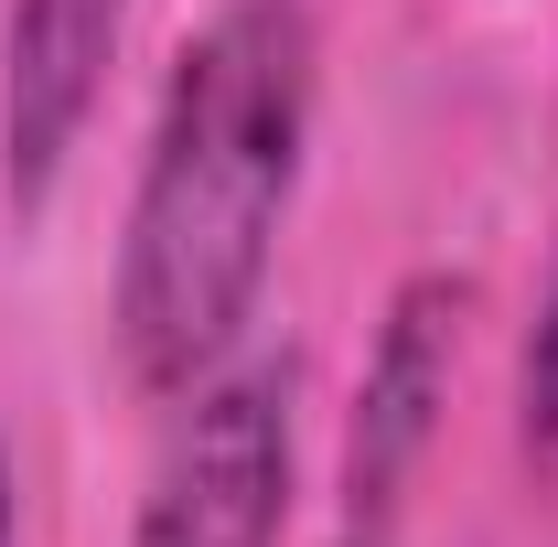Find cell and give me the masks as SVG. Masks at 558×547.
<instances>
[{"label": "cell", "mask_w": 558, "mask_h": 547, "mask_svg": "<svg viewBox=\"0 0 558 547\" xmlns=\"http://www.w3.org/2000/svg\"><path fill=\"white\" fill-rule=\"evenodd\" d=\"M312 86H323V44L301 0H226L172 54L119 226V290H108L130 387L183 398L258 323L312 150Z\"/></svg>", "instance_id": "1"}, {"label": "cell", "mask_w": 558, "mask_h": 547, "mask_svg": "<svg viewBox=\"0 0 558 547\" xmlns=\"http://www.w3.org/2000/svg\"><path fill=\"white\" fill-rule=\"evenodd\" d=\"M290 409H301L290 354H247V365H215L205 387H183L130 547H279L290 537V462H301Z\"/></svg>", "instance_id": "2"}, {"label": "cell", "mask_w": 558, "mask_h": 547, "mask_svg": "<svg viewBox=\"0 0 558 547\" xmlns=\"http://www.w3.org/2000/svg\"><path fill=\"white\" fill-rule=\"evenodd\" d=\"M462 312H473V279H451V269H418L387 290L365 376H354V418H344L333 547L409 537V494H418L429 440H440V409H451V365H462Z\"/></svg>", "instance_id": "3"}, {"label": "cell", "mask_w": 558, "mask_h": 547, "mask_svg": "<svg viewBox=\"0 0 558 547\" xmlns=\"http://www.w3.org/2000/svg\"><path fill=\"white\" fill-rule=\"evenodd\" d=\"M130 33V0H11L0 22V194L22 215H44V194L65 183L75 139L108 97Z\"/></svg>", "instance_id": "4"}, {"label": "cell", "mask_w": 558, "mask_h": 547, "mask_svg": "<svg viewBox=\"0 0 558 547\" xmlns=\"http://www.w3.org/2000/svg\"><path fill=\"white\" fill-rule=\"evenodd\" d=\"M515 440H526V462L558 473V236H548L537 312H526V354H515Z\"/></svg>", "instance_id": "5"}, {"label": "cell", "mask_w": 558, "mask_h": 547, "mask_svg": "<svg viewBox=\"0 0 558 547\" xmlns=\"http://www.w3.org/2000/svg\"><path fill=\"white\" fill-rule=\"evenodd\" d=\"M0 547H22V494H11V462H0Z\"/></svg>", "instance_id": "6"}]
</instances>
